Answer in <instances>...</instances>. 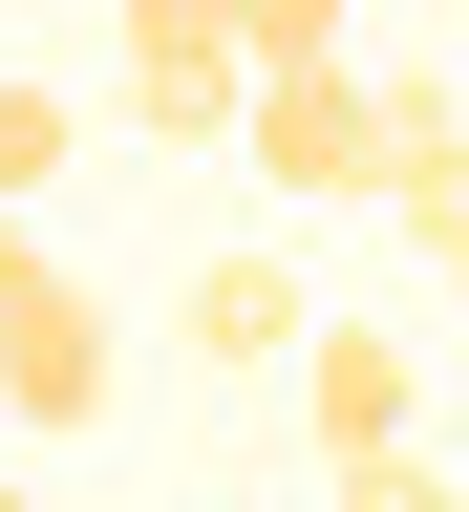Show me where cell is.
Returning <instances> with one entry per match:
<instances>
[{"label": "cell", "mask_w": 469, "mask_h": 512, "mask_svg": "<svg viewBox=\"0 0 469 512\" xmlns=\"http://www.w3.org/2000/svg\"><path fill=\"white\" fill-rule=\"evenodd\" d=\"M107 384H128L107 299L43 256V214H0V406H22V427H107Z\"/></svg>", "instance_id": "1"}, {"label": "cell", "mask_w": 469, "mask_h": 512, "mask_svg": "<svg viewBox=\"0 0 469 512\" xmlns=\"http://www.w3.org/2000/svg\"><path fill=\"white\" fill-rule=\"evenodd\" d=\"M299 427H320V470H384L406 448V342L384 320H299Z\"/></svg>", "instance_id": "4"}, {"label": "cell", "mask_w": 469, "mask_h": 512, "mask_svg": "<svg viewBox=\"0 0 469 512\" xmlns=\"http://www.w3.org/2000/svg\"><path fill=\"white\" fill-rule=\"evenodd\" d=\"M299 320H320V299L278 278V256H214V278H192V363H235V384H256V363H299Z\"/></svg>", "instance_id": "5"}, {"label": "cell", "mask_w": 469, "mask_h": 512, "mask_svg": "<svg viewBox=\"0 0 469 512\" xmlns=\"http://www.w3.org/2000/svg\"><path fill=\"white\" fill-rule=\"evenodd\" d=\"M0 512H22V491H0Z\"/></svg>", "instance_id": "9"}, {"label": "cell", "mask_w": 469, "mask_h": 512, "mask_svg": "<svg viewBox=\"0 0 469 512\" xmlns=\"http://www.w3.org/2000/svg\"><path fill=\"white\" fill-rule=\"evenodd\" d=\"M107 86L150 150H235V107H256V64L235 43H192V22H107Z\"/></svg>", "instance_id": "3"}, {"label": "cell", "mask_w": 469, "mask_h": 512, "mask_svg": "<svg viewBox=\"0 0 469 512\" xmlns=\"http://www.w3.org/2000/svg\"><path fill=\"white\" fill-rule=\"evenodd\" d=\"M342 512H469L448 470H406V448H384V470H342Z\"/></svg>", "instance_id": "8"}, {"label": "cell", "mask_w": 469, "mask_h": 512, "mask_svg": "<svg viewBox=\"0 0 469 512\" xmlns=\"http://www.w3.org/2000/svg\"><path fill=\"white\" fill-rule=\"evenodd\" d=\"M64 150H86V107H64V86H0V214H43Z\"/></svg>", "instance_id": "7"}, {"label": "cell", "mask_w": 469, "mask_h": 512, "mask_svg": "<svg viewBox=\"0 0 469 512\" xmlns=\"http://www.w3.org/2000/svg\"><path fill=\"white\" fill-rule=\"evenodd\" d=\"M235 150L278 171V192H384V86H363V64H256Z\"/></svg>", "instance_id": "2"}, {"label": "cell", "mask_w": 469, "mask_h": 512, "mask_svg": "<svg viewBox=\"0 0 469 512\" xmlns=\"http://www.w3.org/2000/svg\"><path fill=\"white\" fill-rule=\"evenodd\" d=\"M128 22H192L235 64H342V0H128Z\"/></svg>", "instance_id": "6"}]
</instances>
